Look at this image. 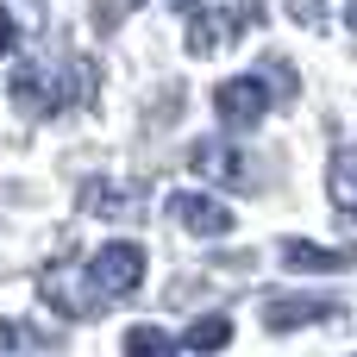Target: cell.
<instances>
[{"label": "cell", "mask_w": 357, "mask_h": 357, "mask_svg": "<svg viewBox=\"0 0 357 357\" xmlns=\"http://www.w3.org/2000/svg\"><path fill=\"white\" fill-rule=\"evenodd\" d=\"M307 320H326V301H270L264 307L270 333H289V326H307Z\"/></svg>", "instance_id": "52a82bcc"}, {"label": "cell", "mask_w": 357, "mask_h": 357, "mask_svg": "<svg viewBox=\"0 0 357 357\" xmlns=\"http://www.w3.org/2000/svg\"><path fill=\"white\" fill-rule=\"evenodd\" d=\"M13 44H19V31H13V19H0V56H13Z\"/></svg>", "instance_id": "7c38bea8"}, {"label": "cell", "mask_w": 357, "mask_h": 357, "mask_svg": "<svg viewBox=\"0 0 357 357\" xmlns=\"http://www.w3.org/2000/svg\"><path fill=\"white\" fill-rule=\"evenodd\" d=\"M251 19H264V6H251V0H238V6H213V13H195V25H188V50H195V56H213V50H226Z\"/></svg>", "instance_id": "3957f363"}, {"label": "cell", "mask_w": 357, "mask_h": 357, "mask_svg": "<svg viewBox=\"0 0 357 357\" xmlns=\"http://www.w3.org/2000/svg\"><path fill=\"white\" fill-rule=\"evenodd\" d=\"M282 264H289V270H345V251H320V245L289 238V245H282Z\"/></svg>", "instance_id": "ba28073f"}, {"label": "cell", "mask_w": 357, "mask_h": 357, "mask_svg": "<svg viewBox=\"0 0 357 357\" xmlns=\"http://www.w3.org/2000/svg\"><path fill=\"white\" fill-rule=\"evenodd\" d=\"M169 220L188 226L195 238H220V232H232V213H226L220 201H207V195H176V201H169Z\"/></svg>", "instance_id": "8992f818"}, {"label": "cell", "mask_w": 357, "mask_h": 357, "mask_svg": "<svg viewBox=\"0 0 357 357\" xmlns=\"http://www.w3.org/2000/svg\"><path fill=\"white\" fill-rule=\"evenodd\" d=\"M295 19H320V0H295Z\"/></svg>", "instance_id": "4fadbf2b"}, {"label": "cell", "mask_w": 357, "mask_h": 357, "mask_svg": "<svg viewBox=\"0 0 357 357\" xmlns=\"http://www.w3.org/2000/svg\"><path fill=\"white\" fill-rule=\"evenodd\" d=\"M119 6H138V0H119Z\"/></svg>", "instance_id": "2e32d148"}, {"label": "cell", "mask_w": 357, "mask_h": 357, "mask_svg": "<svg viewBox=\"0 0 357 357\" xmlns=\"http://www.w3.org/2000/svg\"><path fill=\"white\" fill-rule=\"evenodd\" d=\"M126 357H182L163 326H126Z\"/></svg>", "instance_id": "9c48e42d"}, {"label": "cell", "mask_w": 357, "mask_h": 357, "mask_svg": "<svg viewBox=\"0 0 357 357\" xmlns=\"http://www.w3.org/2000/svg\"><path fill=\"white\" fill-rule=\"evenodd\" d=\"M264 107H270L264 75H226V82L213 88V113H220L226 126H257V119H264Z\"/></svg>", "instance_id": "277c9868"}, {"label": "cell", "mask_w": 357, "mask_h": 357, "mask_svg": "<svg viewBox=\"0 0 357 357\" xmlns=\"http://www.w3.org/2000/svg\"><path fill=\"white\" fill-rule=\"evenodd\" d=\"M169 6H195V0H169Z\"/></svg>", "instance_id": "9a60e30c"}, {"label": "cell", "mask_w": 357, "mask_h": 357, "mask_svg": "<svg viewBox=\"0 0 357 357\" xmlns=\"http://www.w3.org/2000/svg\"><path fill=\"white\" fill-rule=\"evenodd\" d=\"M333 201L351 213V151H339V157H333Z\"/></svg>", "instance_id": "8fae6325"}, {"label": "cell", "mask_w": 357, "mask_h": 357, "mask_svg": "<svg viewBox=\"0 0 357 357\" xmlns=\"http://www.w3.org/2000/svg\"><path fill=\"white\" fill-rule=\"evenodd\" d=\"M13 339H19V326H13V320H0V351H6Z\"/></svg>", "instance_id": "5bb4252c"}, {"label": "cell", "mask_w": 357, "mask_h": 357, "mask_svg": "<svg viewBox=\"0 0 357 357\" xmlns=\"http://www.w3.org/2000/svg\"><path fill=\"white\" fill-rule=\"evenodd\" d=\"M13 100L31 107V113H56V107L69 100V88H63L56 69H44V63H19V69H13Z\"/></svg>", "instance_id": "5b68a950"}, {"label": "cell", "mask_w": 357, "mask_h": 357, "mask_svg": "<svg viewBox=\"0 0 357 357\" xmlns=\"http://www.w3.org/2000/svg\"><path fill=\"white\" fill-rule=\"evenodd\" d=\"M226 339H232V320H226V314H201V320L188 326V345H195V351H226Z\"/></svg>", "instance_id": "30bf717a"}, {"label": "cell", "mask_w": 357, "mask_h": 357, "mask_svg": "<svg viewBox=\"0 0 357 357\" xmlns=\"http://www.w3.org/2000/svg\"><path fill=\"white\" fill-rule=\"evenodd\" d=\"M138 282H144V251H138V245H126V238H119V245L94 251V264H88V289H94V307L138 295Z\"/></svg>", "instance_id": "6da1fadb"}, {"label": "cell", "mask_w": 357, "mask_h": 357, "mask_svg": "<svg viewBox=\"0 0 357 357\" xmlns=\"http://www.w3.org/2000/svg\"><path fill=\"white\" fill-rule=\"evenodd\" d=\"M188 163H195V176H207L213 188H245V195L257 188V163H251V157H245V151H238L232 138L195 144V157H188Z\"/></svg>", "instance_id": "7a4b0ae2"}]
</instances>
